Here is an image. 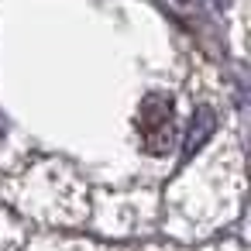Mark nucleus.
<instances>
[{
    "instance_id": "f257e3e1",
    "label": "nucleus",
    "mask_w": 251,
    "mask_h": 251,
    "mask_svg": "<svg viewBox=\"0 0 251 251\" xmlns=\"http://www.w3.org/2000/svg\"><path fill=\"white\" fill-rule=\"evenodd\" d=\"M141 134H145V148L148 151H165L172 141V110L165 100H148L145 114H141Z\"/></svg>"
}]
</instances>
